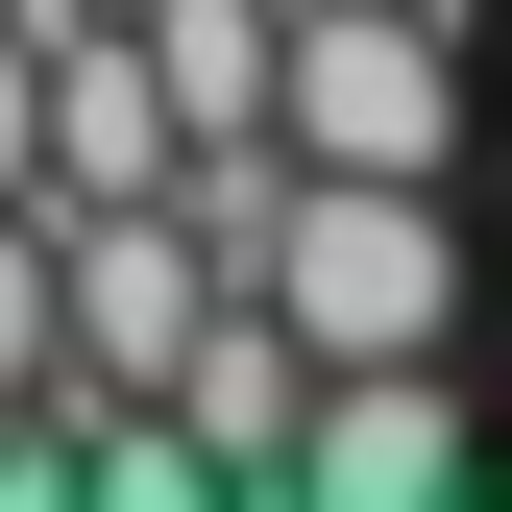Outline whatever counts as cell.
<instances>
[{
  "instance_id": "obj_1",
  "label": "cell",
  "mask_w": 512,
  "mask_h": 512,
  "mask_svg": "<svg viewBox=\"0 0 512 512\" xmlns=\"http://www.w3.org/2000/svg\"><path fill=\"white\" fill-rule=\"evenodd\" d=\"M244 293L293 317V366H439L464 342V220H439V171H269V220H244Z\"/></svg>"
},
{
  "instance_id": "obj_4",
  "label": "cell",
  "mask_w": 512,
  "mask_h": 512,
  "mask_svg": "<svg viewBox=\"0 0 512 512\" xmlns=\"http://www.w3.org/2000/svg\"><path fill=\"white\" fill-rule=\"evenodd\" d=\"M0 391H49V196H0Z\"/></svg>"
},
{
  "instance_id": "obj_2",
  "label": "cell",
  "mask_w": 512,
  "mask_h": 512,
  "mask_svg": "<svg viewBox=\"0 0 512 512\" xmlns=\"http://www.w3.org/2000/svg\"><path fill=\"white\" fill-rule=\"evenodd\" d=\"M269 147L293 171H464V0H293Z\"/></svg>"
},
{
  "instance_id": "obj_6",
  "label": "cell",
  "mask_w": 512,
  "mask_h": 512,
  "mask_svg": "<svg viewBox=\"0 0 512 512\" xmlns=\"http://www.w3.org/2000/svg\"><path fill=\"white\" fill-rule=\"evenodd\" d=\"M0 196H25V0H0Z\"/></svg>"
},
{
  "instance_id": "obj_3",
  "label": "cell",
  "mask_w": 512,
  "mask_h": 512,
  "mask_svg": "<svg viewBox=\"0 0 512 512\" xmlns=\"http://www.w3.org/2000/svg\"><path fill=\"white\" fill-rule=\"evenodd\" d=\"M269 488H317V512H439V488H464V391H439V366H293Z\"/></svg>"
},
{
  "instance_id": "obj_5",
  "label": "cell",
  "mask_w": 512,
  "mask_h": 512,
  "mask_svg": "<svg viewBox=\"0 0 512 512\" xmlns=\"http://www.w3.org/2000/svg\"><path fill=\"white\" fill-rule=\"evenodd\" d=\"M0 512H74V391H0Z\"/></svg>"
}]
</instances>
